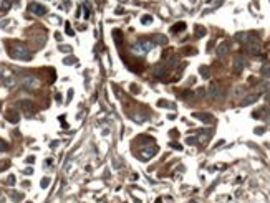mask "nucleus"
Here are the masks:
<instances>
[{
  "label": "nucleus",
  "mask_w": 270,
  "mask_h": 203,
  "mask_svg": "<svg viewBox=\"0 0 270 203\" xmlns=\"http://www.w3.org/2000/svg\"><path fill=\"white\" fill-rule=\"evenodd\" d=\"M5 75H7V71H5V68H4V66H0V78H4Z\"/></svg>",
  "instance_id": "obj_24"
},
{
  "label": "nucleus",
  "mask_w": 270,
  "mask_h": 203,
  "mask_svg": "<svg viewBox=\"0 0 270 203\" xmlns=\"http://www.w3.org/2000/svg\"><path fill=\"white\" fill-rule=\"evenodd\" d=\"M4 83H5V86L12 88V86H15V84H17V79H15V78H7Z\"/></svg>",
  "instance_id": "obj_20"
},
{
  "label": "nucleus",
  "mask_w": 270,
  "mask_h": 203,
  "mask_svg": "<svg viewBox=\"0 0 270 203\" xmlns=\"http://www.w3.org/2000/svg\"><path fill=\"white\" fill-rule=\"evenodd\" d=\"M73 61H75L73 58H66V60H65V63H66V65H70V63H73Z\"/></svg>",
  "instance_id": "obj_34"
},
{
  "label": "nucleus",
  "mask_w": 270,
  "mask_h": 203,
  "mask_svg": "<svg viewBox=\"0 0 270 203\" xmlns=\"http://www.w3.org/2000/svg\"><path fill=\"white\" fill-rule=\"evenodd\" d=\"M245 50L252 55H260L262 46H260V43L257 42V38H252V40H249V43L245 45Z\"/></svg>",
  "instance_id": "obj_3"
},
{
  "label": "nucleus",
  "mask_w": 270,
  "mask_h": 203,
  "mask_svg": "<svg viewBox=\"0 0 270 203\" xmlns=\"http://www.w3.org/2000/svg\"><path fill=\"white\" fill-rule=\"evenodd\" d=\"M156 152H157V147H156V145H151V147H148V149H143V150H141L143 160H148V159H151Z\"/></svg>",
  "instance_id": "obj_7"
},
{
  "label": "nucleus",
  "mask_w": 270,
  "mask_h": 203,
  "mask_svg": "<svg viewBox=\"0 0 270 203\" xmlns=\"http://www.w3.org/2000/svg\"><path fill=\"white\" fill-rule=\"evenodd\" d=\"M255 132H257V134H262V132H264V129L258 127V129H255Z\"/></svg>",
  "instance_id": "obj_36"
},
{
  "label": "nucleus",
  "mask_w": 270,
  "mask_h": 203,
  "mask_svg": "<svg viewBox=\"0 0 270 203\" xmlns=\"http://www.w3.org/2000/svg\"><path fill=\"white\" fill-rule=\"evenodd\" d=\"M186 142H187V144H194V142H196V139H192V137H189V139H187Z\"/></svg>",
  "instance_id": "obj_32"
},
{
  "label": "nucleus",
  "mask_w": 270,
  "mask_h": 203,
  "mask_svg": "<svg viewBox=\"0 0 270 203\" xmlns=\"http://www.w3.org/2000/svg\"><path fill=\"white\" fill-rule=\"evenodd\" d=\"M7 117H9L10 122H17V121H18V114H17V112H13V111L7 112Z\"/></svg>",
  "instance_id": "obj_18"
},
{
  "label": "nucleus",
  "mask_w": 270,
  "mask_h": 203,
  "mask_svg": "<svg viewBox=\"0 0 270 203\" xmlns=\"http://www.w3.org/2000/svg\"><path fill=\"white\" fill-rule=\"evenodd\" d=\"M61 50L63 51H71V48H70V46H61Z\"/></svg>",
  "instance_id": "obj_35"
},
{
  "label": "nucleus",
  "mask_w": 270,
  "mask_h": 203,
  "mask_svg": "<svg viewBox=\"0 0 270 203\" xmlns=\"http://www.w3.org/2000/svg\"><path fill=\"white\" fill-rule=\"evenodd\" d=\"M194 117H197V119H201L202 122H214V116H211V114H204V112H196Z\"/></svg>",
  "instance_id": "obj_9"
},
{
  "label": "nucleus",
  "mask_w": 270,
  "mask_h": 203,
  "mask_svg": "<svg viewBox=\"0 0 270 203\" xmlns=\"http://www.w3.org/2000/svg\"><path fill=\"white\" fill-rule=\"evenodd\" d=\"M154 40H156L154 43H159V45H166V43H167V38H166L164 35H156Z\"/></svg>",
  "instance_id": "obj_17"
},
{
  "label": "nucleus",
  "mask_w": 270,
  "mask_h": 203,
  "mask_svg": "<svg viewBox=\"0 0 270 203\" xmlns=\"http://www.w3.org/2000/svg\"><path fill=\"white\" fill-rule=\"evenodd\" d=\"M0 203H5V198L2 197V195H0Z\"/></svg>",
  "instance_id": "obj_37"
},
{
  "label": "nucleus",
  "mask_w": 270,
  "mask_h": 203,
  "mask_svg": "<svg viewBox=\"0 0 270 203\" xmlns=\"http://www.w3.org/2000/svg\"><path fill=\"white\" fill-rule=\"evenodd\" d=\"M204 93H206V91H204L202 88H199V89H197V94H196V96H197V98H202V96H204Z\"/></svg>",
  "instance_id": "obj_23"
},
{
  "label": "nucleus",
  "mask_w": 270,
  "mask_h": 203,
  "mask_svg": "<svg viewBox=\"0 0 270 203\" xmlns=\"http://www.w3.org/2000/svg\"><path fill=\"white\" fill-rule=\"evenodd\" d=\"M166 75V66H162V65H157V66H154V76H164Z\"/></svg>",
  "instance_id": "obj_13"
},
{
  "label": "nucleus",
  "mask_w": 270,
  "mask_h": 203,
  "mask_svg": "<svg viewBox=\"0 0 270 203\" xmlns=\"http://www.w3.org/2000/svg\"><path fill=\"white\" fill-rule=\"evenodd\" d=\"M48 183H50L48 178H43V180H42V187H48Z\"/></svg>",
  "instance_id": "obj_27"
},
{
  "label": "nucleus",
  "mask_w": 270,
  "mask_h": 203,
  "mask_svg": "<svg viewBox=\"0 0 270 203\" xmlns=\"http://www.w3.org/2000/svg\"><path fill=\"white\" fill-rule=\"evenodd\" d=\"M10 9V2H5V5L2 7V12H5V10H9Z\"/></svg>",
  "instance_id": "obj_25"
},
{
  "label": "nucleus",
  "mask_w": 270,
  "mask_h": 203,
  "mask_svg": "<svg viewBox=\"0 0 270 203\" xmlns=\"http://www.w3.org/2000/svg\"><path fill=\"white\" fill-rule=\"evenodd\" d=\"M220 86L217 83H211V86H209V89H207V94H209V98L211 99H219L220 98Z\"/></svg>",
  "instance_id": "obj_5"
},
{
  "label": "nucleus",
  "mask_w": 270,
  "mask_h": 203,
  "mask_svg": "<svg viewBox=\"0 0 270 203\" xmlns=\"http://www.w3.org/2000/svg\"><path fill=\"white\" fill-rule=\"evenodd\" d=\"M260 73H262V76H270V65H264Z\"/></svg>",
  "instance_id": "obj_19"
},
{
  "label": "nucleus",
  "mask_w": 270,
  "mask_h": 203,
  "mask_svg": "<svg viewBox=\"0 0 270 203\" xmlns=\"http://www.w3.org/2000/svg\"><path fill=\"white\" fill-rule=\"evenodd\" d=\"M173 147H174V149H177V150H181V149H182V145H179L177 142H174V144H173Z\"/></svg>",
  "instance_id": "obj_30"
},
{
  "label": "nucleus",
  "mask_w": 270,
  "mask_h": 203,
  "mask_svg": "<svg viewBox=\"0 0 270 203\" xmlns=\"http://www.w3.org/2000/svg\"><path fill=\"white\" fill-rule=\"evenodd\" d=\"M184 30H186V23H184V22H177L176 25L171 28V32H173V33H179V32H184Z\"/></svg>",
  "instance_id": "obj_12"
},
{
  "label": "nucleus",
  "mask_w": 270,
  "mask_h": 203,
  "mask_svg": "<svg viewBox=\"0 0 270 203\" xmlns=\"http://www.w3.org/2000/svg\"><path fill=\"white\" fill-rule=\"evenodd\" d=\"M66 27H68V28H66V33H68V35H73V30L70 28V25H66Z\"/></svg>",
  "instance_id": "obj_33"
},
{
  "label": "nucleus",
  "mask_w": 270,
  "mask_h": 203,
  "mask_svg": "<svg viewBox=\"0 0 270 203\" xmlns=\"http://www.w3.org/2000/svg\"><path fill=\"white\" fill-rule=\"evenodd\" d=\"M123 13H124L123 7H118V9H116V15H123Z\"/></svg>",
  "instance_id": "obj_28"
},
{
  "label": "nucleus",
  "mask_w": 270,
  "mask_h": 203,
  "mask_svg": "<svg viewBox=\"0 0 270 203\" xmlns=\"http://www.w3.org/2000/svg\"><path fill=\"white\" fill-rule=\"evenodd\" d=\"M9 147H7V144H5L4 141H0V152H4V150H7Z\"/></svg>",
  "instance_id": "obj_21"
},
{
  "label": "nucleus",
  "mask_w": 270,
  "mask_h": 203,
  "mask_svg": "<svg viewBox=\"0 0 270 203\" xmlns=\"http://www.w3.org/2000/svg\"><path fill=\"white\" fill-rule=\"evenodd\" d=\"M7 182H9L10 185H13V182H15V177H13V175H10V177L7 178Z\"/></svg>",
  "instance_id": "obj_26"
},
{
  "label": "nucleus",
  "mask_w": 270,
  "mask_h": 203,
  "mask_svg": "<svg viewBox=\"0 0 270 203\" xmlns=\"http://www.w3.org/2000/svg\"><path fill=\"white\" fill-rule=\"evenodd\" d=\"M235 38L239 40V42H249L247 38H250V33H247V32H240V33H237Z\"/></svg>",
  "instance_id": "obj_14"
},
{
  "label": "nucleus",
  "mask_w": 270,
  "mask_h": 203,
  "mask_svg": "<svg viewBox=\"0 0 270 203\" xmlns=\"http://www.w3.org/2000/svg\"><path fill=\"white\" fill-rule=\"evenodd\" d=\"M28 10L33 13V15H38V17H42V15H45V13H47V9H45L43 5L37 4V2L30 4V5H28Z\"/></svg>",
  "instance_id": "obj_6"
},
{
  "label": "nucleus",
  "mask_w": 270,
  "mask_h": 203,
  "mask_svg": "<svg viewBox=\"0 0 270 203\" xmlns=\"http://www.w3.org/2000/svg\"><path fill=\"white\" fill-rule=\"evenodd\" d=\"M199 73H201V75H202V78H206V79L211 76V70H209L207 66H201V68H199Z\"/></svg>",
  "instance_id": "obj_16"
},
{
  "label": "nucleus",
  "mask_w": 270,
  "mask_h": 203,
  "mask_svg": "<svg viewBox=\"0 0 270 203\" xmlns=\"http://www.w3.org/2000/svg\"><path fill=\"white\" fill-rule=\"evenodd\" d=\"M156 46V43L152 42V40H139V42H136L134 46H133V51L138 55H146L149 50H152Z\"/></svg>",
  "instance_id": "obj_2"
},
{
  "label": "nucleus",
  "mask_w": 270,
  "mask_h": 203,
  "mask_svg": "<svg viewBox=\"0 0 270 203\" xmlns=\"http://www.w3.org/2000/svg\"><path fill=\"white\" fill-rule=\"evenodd\" d=\"M20 198H22V195H18V193H13V200H15V202H20Z\"/></svg>",
  "instance_id": "obj_29"
},
{
  "label": "nucleus",
  "mask_w": 270,
  "mask_h": 203,
  "mask_svg": "<svg viewBox=\"0 0 270 203\" xmlns=\"http://www.w3.org/2000/svg\"><path fill=\"white\" fill-rule=\"evenodd\" d=\"M264 88H265L267 91H269V93H270V81H269V83H265V84H264Z\"/></svg>",
  "instance_id": "obj_31"
},
{
  "label": "nucleus",
  "mask_w": 270,
  "mask_h": 203,
  "mask_svg": "<svg viewBox=\"0 0 270 203\" xmlns=\"http://www.w3.org/2000/svg\"><path fill=\"white\" fill-rule=\"evenodd\" d=\"M151 20H152V18L149 17V15H146V17H143V18H141V22H143V23H149Z\"/></svg>",
  "instance_id": "obj_22"
},
{
  "label": "nucleus",
  "mask_w": 270,
  "mask_h": 203,
  "mask_svg": "<svg viewBox=\"0 0 270 203\" xmlns=\"http://www.w3.org/2000/svg\"><path fill=\"white\" fill-rule=\"evenodd\" d=\"M229 50H230V43L229 42H222L219 46H217V55L219 56H224V55H227Z\"/></svg>",
  "instance_id": "obj_8"
},
{
  "label": "nucleus",
  "mask_w": 270,
  "mask_h": 203,
  "mask_svg": "<svg viewBox=\"0 0 270 203\" xmlns=\"http://www.w3.org/2000/svg\"><path fill=\"white\" fill-rule=\"evenodd\" d=\"M269 48H270V43H269Z\"/></svg>",
  "instance_id": "obj_38"
},
{
  "label": "nucleus",
  "mask_w": 270,
  "mask_h": 203,
  "mask_svg": "<svg viewBox=\"0 0 270 203\" xmlns=\"http://www.w3.org/2000/svg\"><path fill=\"white\" fill-rule=\"evenodd\" d=\"M244 66H245V60H244V56H235V58H234V68H235L237 71H240Z\"/></svg>",
  "instance_id": "obj_10"
},
{
  "label": "nucleus",
  "mask_w": 270,
  "mask_h": 203,
  "mask_svg": "<svg viewBox=\"0 0 270 203\" xmlns=\"http://www.w3.org/2000/svg\"><path fill=\"white\" fill-rule=\"evenodd\" d=\"M206 33H207V30L204 28V27H201V25H197L196 27V37H206Z\"/></svg>",
  "instance_id": "obj_15"
},
{
  "label": "nucleus",
  "mask_w": 270,
  "mask_h": 203,
  "mask_svg": "<svg viewBox=\"0 0 270 203\" xmlns=\"http://www.w3.org/2000/svg\"><path fill=\"white\" fill-rule=\"evenodd\" d=\"M10 56H12V58H17V60H25V61L32 58V55H30V50L27 48L25 45H22V43H15V45H13Z\"/></svg>",
  "instance_id": "obj_1"
},
{
  "label": "nucleus",
  "mask_w": 270,
  "mask_h": 203,
  "mask_svg": "<svg viewBox=\"0 0 270 203\" xmlns=\"http://www.w3.org/2000/svg\"><path fill=\"white\" fill-rule=\"evenodd\" d=\"M20 83H22V86L27 88V89H35V88H38V79L33 78V76H25V78H22Z\"/></svg>",
  "instance_id": "obj_4"
},
{
  "label": "nucleus",
  "mask_w": 270,
  "mask_h": 203,
  "mask_svg": "<svg viewBox=\"0 0 270 203\" xmlns=\"http://www.w3.org/2000/svg\"><path fill=\"white\" fill-rule=\"evenodd\" d=\"M257 99H258V94H249L240 104H242V106H250V104H253Z\"/></svg>",
  "instance_id": "obj_11"
}]
</instances>
